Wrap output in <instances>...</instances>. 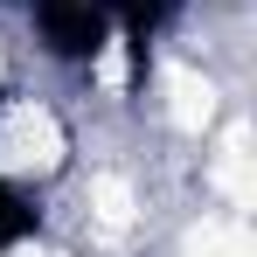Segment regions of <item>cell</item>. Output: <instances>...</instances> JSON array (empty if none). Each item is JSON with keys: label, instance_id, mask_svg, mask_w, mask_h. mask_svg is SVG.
I'll return each mask as SVG.
<instances>
[{"label": "cell", "instance_id": "6da1fadb", "mask_svg": "<svg viewBox=\"0 0 257 257\" xmlns=\"http://www.w3.org/2000/svg\"><path fill=\"white\" fill-rule=\"evenodd\" d=\"M70 167V125L49 97L0 104V181H56Z\"/></svg>", "mask_w": 257, "mask_h": 257}]
</instances>
